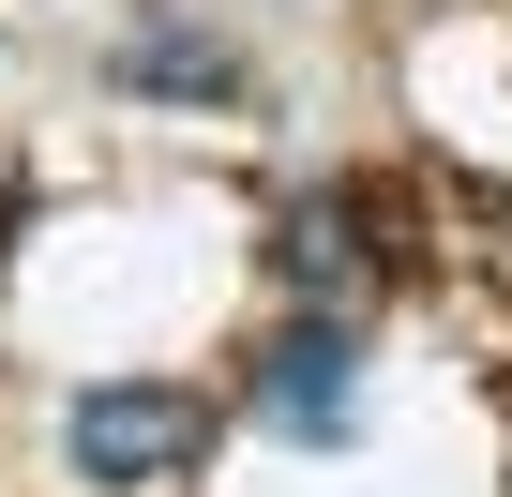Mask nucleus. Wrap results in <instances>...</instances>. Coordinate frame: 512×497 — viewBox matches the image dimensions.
Segmentation results:
<instances>
[{
  "mask_svg": "<svg viewBox=\"0 0 512 497\" xmlns=\"http://www.w3.org/2000/svg\"><path fill=\"white\" fill-rule=\"evenodd\" d=\"M256 422L272 437H302V452H347L362 437V347L317 317V332H287L272 362H256Z\"/></svg>",
  "mask_w": 512,
  "mask_h": 497,
  "instance_id": "2",
  "label": "nucleus"
},
{
  "mask_svg": "<svg viewBox=\"0 0 512 497\" xmlns=\"http://www.w3.org/2000/svg\"><path fill=\"white\" fill-rule=\"evenodd\" d=\"M272 272H287V287H347V272H362V196H317V211H287Z\"/></svg>",
  "mask_w": 512,
  "mask_h": 497,
  "instance_id": "3",
  "label": "nucleus"
},
{
  "mask_svg": "<svg viewBox=\"0 0 512 497\" xmlns=\"http://www.w3.org/2000/svg\"><path fill=\"white\" fill-rule=\"evenodd\" d=\"M211 452V407L181 392V377H91L76 407H61V467L91 482V497H151V482H181Z\"/></svg>",
  "mask_w": 512,
  "mask_h": 497,
  "instance_id": "1",
  "label": "nucleus"
},
{
  "mask_svg": "<svg viewBox=\"0 0 512 497\" xmlns=\"http://www.w3.org/2000/svg\"><path fill=\"white\" fill-rule=\"evenodd\" d=\"M121 76H136V91H226V46H211V31H136Z\"/></svg>",
  "mask_w": 512,
  "mask_h": 497,
  "instance_id": "4",
  "label": "nucleus"
}]
</instances>
